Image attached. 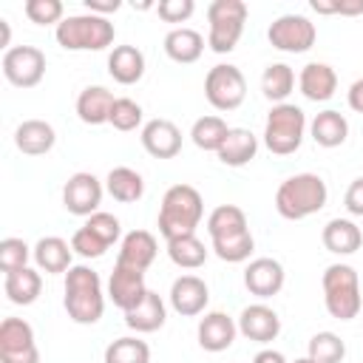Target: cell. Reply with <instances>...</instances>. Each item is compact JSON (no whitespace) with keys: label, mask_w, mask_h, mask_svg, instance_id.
<instances>
[{"label":"cell","mask_w":363,"mask_h":363,"mask_svg":"<svg viewBox=\"0 0 363 363\" xmlns=\"http://www.w3.org/2000/svg\"><path fill=\"white\" fill-rule=\"evenodd\" d=\"M204 216V201L201 193L190 184H173L159 207V233L164 241L182 238V235H196V227L201 224Z\"/></svg>","instance_id":"obj_1"},{"label":"cell","mask_w":363,"mask_h":363,"mask_svg":"<svg viewBox=\"0 0 363 363\" xmlns=\"http://www.w3.org/2000/svg\"><path fill=\"white\" fill-rule=\"evenodd\" d=\"M326 199H329V190L318 173H295L281 182L275 193V210L289 221H301L323 210Z\"/></svg>","instance_id":"obj_2"},{"label":"cell","mask_w":363,"mask_h":363,"mask_svg":"<svg viewBox=\"0 0 363 363\" xmlns=\"http://www.w3.org/2000/svg\"><path fill=\"white\" fill-rule=\"evenodd\" d=\"M65 312L74 323H82V326L96 323L105 312L102 281L85 264H77L65 272Z\"/></svg>","instance_id":"obj_3"},{"label":"cell","mask_w":363,"mask_h":363,"mask_svg":"<svg viewBox=\"0 0 363 363\" xmlns=\"http://www.w3.org/2000/svg\"><path fill=\"white\" fill-rule=\"evenodd\" d=\"M113 37H116L113 23L108 17L88 14V11L65 17L57 26V43L65 51H102L113 43Z\"/></svg>","instance_id":"obj_4"},{"label":"cell","mask_w":363,"mask_h":363,"mask_svg":"<svg viewBox=\"0 0 363 363\" xmlns=\"http://www.w3.org/2000/svg\"><path fill=\"white\" fill-rule=\"evenodd\" d=\"M320 284H323V303L332 318L352 320L360 315L363 301H360V281H357L354 267L332 264V267H326Z\"/></svg>","instance_id":"obj_5"},{"label":"cell","mask_w":363,"mask_h":363,"mask_svg":"<svg viewBox=\"0 0 363 363\" xmlns=\"http://www.w3.org/2000/svg\"><path fill=\"white\" fill-rule=\"evenodd\" d=\"M303 130H306V116L298 105H292V102L272 105L267 125H264V145L275 156H289L301 147Z\"/></svg>","instance_id":"obj_6"},{"label":"cell","mask_w":363,"mask_h":363,"mask_svg":"<svg viewBox=\"0 0 363 363\" xmlns=\"http://www.w3.org/2000/svg\"><path fill=\"white\" fill-rule=\"evenodd\" d=\"M207 23H210L207 45L216 54H230L244 34L247 3L244 0H213L207 6Z\"/></svg>","instance_id":"obj_7"},{"label":"cell","mask_w":363,"mask_h":363,"mask_svg":"<svg viewBox=\"0 0 363 363\" xmlns=\"http://www.w3.org/2000/svg\"><path fill=\"white\" fill-rule=\"evenodd\" d=\"M204 96L216 111H235L247 96V79L235 65H213L204 77Z\"/></svg>","instance_id":"obj_8"},{"label":"cell","mask_w":363,"mask_h":363,"mask_svg":"<svg viewBox=\"0 0 363 363\" xmlns=\"http://www.w3.org/2000/svg\"><path fill=\"white\" fill-rule=\"evenodd\" d=\"M272 48L286 51V54H303L315 45V23L303 14H281L278 20H272L269 31H267Z\"/></svg>","instance_id":"obj_9"},{"label":"cell","mask_w":363,"mask_h":363,"mask_svg":"<svg viewBox=\"0 0 363 363\" xmlns=\"http://www.w3.org/2000/svg\"><path fill=\"white\" fill-rule=\"evenodd\" d=\"M0 363H40V349L28 320L6 318L0 323Z\"/></svg>","instance_id":"obj_10"},{"label":"cell","mask_w":363,"mask_h":363,"mask_svg":"<svg viewBox=\"0 0 363 363\" xmlns=\"http://www.w3.org/2000/svg\"><path fill=\"white\" fill-rule=\"evenodd\" d=\"M3 77L17 88L40 85L45 74V54L37 45H14L3 54Z\"/></svg>","instance_id":"obj_11"},{"label":"cell","mask_w":363,"mask_h":363,"mask_svg":"<svg viewBox=\"0 0 363 363\" xmlns=\"http://www.w3.org/2000/svg\"><path fill=\"white\" fill-rule=\"evenodd\" d=\"M145 295H147L145 269H136V267H128V264L116 261L113 272H111V281H108V298L113 301V306H119L122 312H130L133 306L142 303Z\"/></svg>","instance_id":"obj_12"},{"label":"cell","mask_w":363,"mask_h":363,"mask_svg":"<svg viewBox=\"0 0 363 363\" xmlns=\"http://www.w3.org/2000/svg\"><path fill=\"white\" fill-rule=\"evenodd\" d=\"M62 204L74 216H94L102 204V182L94 173H74L62 187Z\"/></svg>","instance_id":"obj_13"},{"label":"cell","mask_w":363,"mask_h":363,"mask_svg":"<svg viewBox=\"0 0 363 363\" xmlns=\"http://www.w3.org/2000/svg\"><path fill=\"white\" fill-rule=\"evenodd\" d=\"M238 332L247 337V340H255V343H269L278 337L281 332V318L275 309H269L267 303H252V306H244L241 315H238Z\"/></svg>","instance_id":"obj_14"},{"label":"cell","mask_w":363,"mask_h":363,"mask_svg":"<svg viewBox=\"0 0 363 363\" xmlns=\"http://www.w3.org/2000/svg\"><path fill=\"white\" fill-rule=\"evenodd\" d=\"M244 286L255 298H272L284 286V267L275 258H255L244 269Z\"/></svg>","instance_id":"obj_15"},{"label":"cell","mask_w":363,"mask_h":363,"mask_svg":"<svg viewBox=\"0 0 363 363\" xmlns=\"http://www.w3.org/2000/svg\"><path fill=\"white\" fill-rule=\"evenodd\" d=\"M207 301H210V289L199 275H182L170 286V306L184 318L201 315Z\"/></svg>","instance_id":"obj_16"},{"label":"cell","mask_w":363,"mask_h":363,"mask_svg":"<svg viewBox=\"0 0 363 363\" xmlns=\"http://www.w3.org/2000/svg\"><path fill=\"white\" fill-rule=\"evenodd\" d=\"M142 147L156 159H173L182 150V130L170 119H150L142 128Z\"/></svg>","instance_id":"obj_17"},{"label":"cell","mask_w":363,"mask_h":363,"mask_svg":"<svg viewBox=\"0 0 363 363\" xmlns=\"http://www.w3.org/2000/svg\"><path fill=\"white\" fill-rule=\"evenodd\" d=\"M235 332H238V323L227 315V312H207L201 320H199V346L204 352H224L233 346L235 340Z\"/></svg>","instance_id":"obj_18"},{"label":"cell","mask_w":363,"mask_h":363,"mask_svg":"<svg viewBox=\"0 0 363 363\" xmlns=\"http://www.w3.org/2000/svg\"><path fill=\"white\" fill-rule=\"evenodd\" d=\"M298 88L306 99L312 102H326L335 96V88H337V74L332 65L326 62H306L301 68V77H298Z\"/></svg>","instance_id":"obj_19"},{"label":"cell","mask_w":363,"mask_h":363,"mask_svg":"<svg viewBox=\"0 0 363 363\" xmlns=\"http://www.w3.org/2000/svg\"><path fill=\"white\" fill-rule=\"evenodd\" d=\"M54 142H57V133L45 119H26L14 130V145L26 156H43L54 147Z\"/></svg>","instance_id":"obj_20"},{"label":"cell","mask_w":363,"mask_h":363,"mask_svg":"<svg viewBox=\"0 0 363 363\" xmlns=\"http://www.w3.org/2000/svg\"><path fill=\"white\" fill-rule=\"evenodd\" d=\"M156 252H159V244H156L153 233L130 230L119 244V258L116 261H122L128 267H136V269H147L156 261Z\"/></svg>","instance_id":"obj_21"},{"label":"cell","mask_w":363,"mask_h":363,"mask_svg":"<svg viewBox=\"0 0 363 363\" xmlns=\"http://www.w3.org/2000/svg\"><path fill=\"white\" fill-rule=\"evenodd\" d=\"M320 241H323V247H326L329 252H335V255H352V252L360 250L363 233H360V227H357L354 221H349V218H332V221H326V227H323V233H320Z\"/></svg>","instance_id":"obj_22"},{"label":"cell","mask_w":363,"mask_h":363,"mask_svg":"<svg viewBox=\"0 0 363 363\" xmlns=\"http://www.w3.org/2000/svg\"><path fill=\"white\" fill-rule=\"evenodd\" d=\"M71 252H74V247L68 241H62L60 235H45V238H40L34 244L31 255H34L37 269L57 275V272H68L71 269Z\"/></svg>","instance_id":"obj_23"},{"label":"cell","mask_w":363,"mask_h":363,"mask_svg":"<svg viewBox=\"0 0 363 363\" xmlns=\"http://www.w3.org/2000/svg\"><path fill=\"white\" fill-rule=\"evenodd\" d=\"M108 74L119 85H133L145 74V54L136 45H116L108 54Z\"/></svg>","instance_id":"obj_24"},{"label":"cell","mask_w":363,"mask_h":363,"mask_svg":"<svg viewBox=\"0 0 363 363\" xmlns=\"http://www.w3.org/2000/svg\"><path fill=\"white\" fill-rule=\"evenodd\" d=\"M255 153H258V139H255V133L247 130V128H230V133H227V139H224V145L218 147L216 156H218L221 164H227V167H244L247 162L255 159Z\"/></svg>","instance_id":"obj_25"},{"label":"cell","mask_w":363,"mask_h":363,"mask_svg":"<svg viewBox=\"0 0 363 363\" xmlns=\"http://www.w3.org/2000/svg\"><path fill=\"white\" fill-rule=\"evenodd\" d=\"M116 96L102 88V85H88L79 96H77V116L85 125H102L111 119V108H113Z\"/></svg>","instance_id":"obj_26"},{"label":"cell","mask_w":363,"mask_h":363,"mask_svg":"<svg viewBox=\"0 0 363 363\" xmlns=\"http://www.w3.org/2000/svg\"><path fill=\"white\" fill-rule=\"evenodd\" d=\"M164 318H167L164 301H162L159 292H153V289H147V295L142 298L139 306H133L130 312H125V323H128V329H133V332H156V329L164 326Z\"/></svg>","instance_id":"obj_27"},{"label":"cell","mask_w":363,"mask_h":363,"mask_svg":"<svg viewBox=\"0 0 363 363\" xmlns=\"http://www.w3.org/2000/svg\"><path fill=\"white\" fill-rule=\"evenodd\" d=\"M201 51H204V37L196 28H173L164 34V54L173 62L190 65L201 57Z\"/></svg>","instance_id":"obj_28"},{"label":"cell","mask_w":363,"mask_h":363,"mask_svg":"<svg viewBox=\"0 0 363 363\" xmlns=\"http://www.w3.org/2000/svg\"><path fill=\"white\" fill-rule=\"evenodd\" d=\"M40 289H43V278H40V272L31 269V267H23V269L9 272L6 281H3L6 298H9L11 303H17V306L34 303V301L40 298Z\"/></svg>","instance_id":"obj_29"},{"label":"cell","mask_w":363,"mask_h":363,"mask_svg":"<svg viewBox=\"0 0 363 363\" xmlns=\"http://www.w3.org/2000/svg\"><path fill=\"white\" fill-rule=\"evenodd\" d=\"M309 130H312V139H315L320 147H337V145H343L346 136H349V122H346V116H343L340 111H320V113L312 119Z\"/></svg>","instance_id":"obj_30"},{"label":"cell","mask_w":363,"mask_h":363,"mask_svg":"<svg viewBox=\"0 0 363 363\" xmlns=\"http://www.w3.org/2000/svg\"><path fill=\"white\" fill-rule=\"evenodd\" d=\"M105 187H108V193H111L116 201H122V204L139 201L142 193H145V182H142V176H139L133 167H113V170L108 173V179H105Z\"/></svg>","instance_id":"obj_31"},{"label":"cell","mask_w":363,"mask_h":363,"mask_svg":"<svg viewBox=\"0 0 363 363\" xmlns=\"http://www.w3.org/2000/svg\"><path fill=\"white\" fill-rule=\"evenodd\" d=\"M292 88H295V74H292V68L286 62H272V65L264 68V74H261V91H264V96L269 102L281 105L292 94Z\"/></svg>","instance_id":"obj_32"},{"label":"cell","mask_w":363,"mask_h":363,"mask_svg":"<svg viewBox=\"0 0 363 363\" xmlns=\"http://www.w3.org/2000/svg\"><path fill=\"white\" fill-rule=\"evenodd\" d=\"M244 230H250V227H247V216H244V210L235 207V204H221V207H216V210L210 213V218H207V233H210V238H227V235H235V233H244Z\"/></svg>","instance_id":"obj_33"},{"label":"cell","mask_w":363,"mask_h":363,"mask_svg":"<svg viewBox=\"0 0 363 363\" xmlns=\"http://www.w3.org/2000/svg\"><path fill=\"white\" fill-rule=\"evenodd\" d=\"M227 133H230V128H227V122H224L221 116H201V119L193 122L190 139H193V145H196L199 150H213V153H218V147L224 145Z\"/></svg>","instance_id":"obj_34"},{"label":"cell","mask_w":363,"mask_h":363,"mask_svg":"<svg viewBox=\"0 0 363 363\" xmlns=\"http://www.w3.org/2000/svg\"><path fill=\"white\" fill-rule=\"evenodd\" d=\"M167 255L182 269H199L207 261V247L196 235H182V238L167 241Z\"/></svg>","instance_id":"obj_35"},{"label":"cell","mask_w":363,"mask_h":363,"mask_svg":"<svg viewBox=\"0 0 363 363\" xmlns=\"http://www.w3.org/2000/svg\"><path fill=\"white\" fill-rule=\"evenodd\" d=\"M255 250V241H252V233L244 230V233H235V235H227V238H213V252L227 261V264H241L252 255Z\"/></svg>","instance_id":"obj_36"},{"label":"cell","mask_w":363,"mask_h":363,"mask_svg":"<svg viewBox=\"0 0 363 363\" xmlns=\"http://www.w3.org/2000/svg\"><path fill=\"white\" fill-rule=\"evenodd\" d=\"M105 363H150V346L139 337H116L105 349Z\"/></svg>","instance_id":"obj_37"},{"label":"cell","mask_w":363,"mask_h":363,"mask_svg":"<svg viewBox=\"0 0 363 363\" xmlns=\"http://www.w3.org/2000/svg\"><path fill=\"white\" fill-rule=\"evenodd\" d=\"M306 352V357H312L315 363H340L346 357V343L335 332H318L309 337Z\"/></svg>","instance_id":"obj_38"},{"label":"cell","mask_w":363,"mask_h":363,"mask_svg":"<svg viewBox=\"0 0 363 363\" xmlns=\"http://www.w3.org/2000/svg\"><path fill=\"white\" fill-rule=\"evenodd\" d=\"M116 130L128 133V130H136L142 125V105L133 102L130 96H119L111 108V119H108Z\"/></svg>","instance_id":"obj_39"},{"label":"cell","mask_w":363,"mask_h":363,"mask_svg":"<svg viewBox=\"0 0 363 363\" xmlns=\"http://www.w3.org/2000/svg\"><path fill=\"white\" fill-rule=\"evenodd\" d=\"M34 250L23 241V238H3L0 241V269L9 275L14 269H23L28 264V255Z\"/></svg>","instance_id":"obj_40"},{"label":"cell","mask_w":363,"mask_h":363,"mask_svg":"<svg viewBox=\"0 0 363 363\" xmlns=\"http://www.w3.org/2000/svg\"><path fill=\"white\" fill-rule=\"evenodd\" d=\"M23 11H26V17H28L31 23H37V26H51V23L60 26V23L65 20V17H62L65 6H62L60 0H26Z\"/></svg>","instance_id":"obj_41"},{"label":"cell","mask_w":363,"mask_h":363,"mask_svg":"<svg viewBox=\"0 0 363 363\" xmlns=\"http://www.w3.org/2000/svg\"><path fill=\"white\" fill-rule=\"evenodd\" d=\"M85 227L96 235V238H102L108 247L119 238V233H122V227H119V218L116 216H111V213H94V216H88V221H85Z\"/></svg>","instance_id":"obj_42"},{"label":"cell","mask_w":363,"mask_h":363,"mask_svg":"<svg viewBox=\"0 0 363 363\" xmlns=\"http://www.w3.org/2000/svg\"><path fill=\"white\" fill-rule=\"evenodd\" d=\"M71 247H74V252H79L82 258H99V255H105V250H108V244H105L102 238H96L85 224L71 235Z\"/></svg>","instance_id":"obj_43"},{"label":"cell","mask_w":363,"mask_h":363,"mask_svg":"<svg viewBox=\"0 0 363 363\" xmlns=\"http://www.w3.org/2000/svg\"><path fill=\"white\" fill-rule=\"evenodd\" d=\"M156 11H159V17L164 23H184L196 11V3L193 0H159Z\"/></svg>","instance_id":"obj_44"},{"label":"cell","mask_w":363,"mask_h":363,"mask_svg":"<svg viewBox=\"0 0 363 363\" xmlns=\"http://www.w3.org/2000/svg\"><path fill=\"white\" fill-rule=\"evenodd\" d=\"M343 204H346V210H349L352 216H363V176H357V179L349 184V190H346V196H343Z\"/></svg>","instance_id":"obj_45"},{"label":"cell","mask_w":363,"mask_h":363,"mask_svg":"<svg viewBox=\"0 0 363 363\" xmlns=\"http://www.w3.org/2000/svg\"><path fill=\"white\" fill-rule=\"evenodd\" d=\"M119 0H85V11L88 14H99V17H108L113 11H119Z\"/></svg>","instance_id":"obj_46"},{"label":"cell","mask_w":363,"mask_h":363,"mask_svg":"<svg viewBox=\"0 0 363 363\" xmlns=\"http://www.w3.org/2000/svg\"><path fill=\"white\" fill-rule=\"evenodd\" d=\"M346 99H349V108H352V111L363 113V77L352 82V88H349V96H346Z\"/></svg>","instance_id":"obj_47"},{"label":"cell","mask_w":363,"mask_h":363,"mask_svg":"<svg viewBox=\"0 0 363 363\" xmlns=\"http://www.w3.org/2000/svg\"><path fill=\"white\" fill-rule=\"evenodd\" d=\"M335 6H337V14H346V17L363 14V0H335Z\"/></svg>","instance_id":"obj_48"},{"label":"cell","mask_w":363,"mask_h":363,"mask_svg":"<svg viewBox=\"0 0 363 363\" xmlns=\"http://www.w3.org/2000/svg\"><path fill=\"white\" fill-rule=\"evenodd\" d=\"M252 363H286V357H284L278 349H261V352L252 357Z\"/></svg>","instance_id":"obj_49"},{"label":"cell","mask_w":363,"mask_h":363,"mask_svg":"<svg viewBox=\"0 0 363 363\" xmlns=\"http://www.w3.org/2000/svg\"><path fill=\"white\" fill-rule=\"evenodd\" d=\"M309 6H312V9L318 11V14H337V6H335V3H323V0H312Z\"/></svg>","instance_id":"obj_50"},{"label":"cell","mask_w":363,"mask_h":363,"mask_svg":"<svg viewBox=\"0 0 363 363\" xmlns=\"http://www.w3.org/2000/svg\"><path fill=\"white\" fill-rule=\"evenodd\" d=\"M9 40H11V28H9V20L0 17V48L9 51Z\"/></svg>","instance_id":"obj_51"},{"label":"cell","mask_w":363,"mask_h":363,"mask_svg":"<svg viewBox=\"0 0 363 363\" xmlns=\"http://www.w3.org/2000/svg\"><path fill=\"white\" fill-rule=\"evenodd\" d=\"M295 363H315V360H312V357H298Z\"/></svg>","instance_id":"obj_52"}]
</instances>
